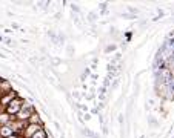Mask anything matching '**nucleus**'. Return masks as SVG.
<instances>
[{"mask_svg":"<svg viewBox=\"0 0 174 138\" xmlns=\"http://www.w3.org/2000/svg\"><path fill=\"white\" fill-rule=\"evenodd\" d=\"M23 101L25 100H22L20 97H17V98H14L9 104H6L5 106V112L8 113V115H11V117H14V115L22 109V104H23Z\"/></svg>","mask_w":174,"mask_h":138,"instance_id":"nucleus-1","label":"nucleus"},{"mask_svg":"<svg viewBox=\"0 0 174 138\" xmlns=\"http://www.w3.org/2000/svg\"><path fill=\"white\" fill-rule=\"evenodd\" d=\"M42 127L43 126H40V124H31V123H28L26 127H25V130H23V133H22V138H33L34 133L39 132Z\"/></svg>","mask_w":174,"mask_h":138,"instance_id":"nucleus-2","label":"nucleus"},{"mask_svg":"<svg viewBox=\"0 0 174 138\" xmlns=\"http://www.w3.org/2000/svg\"><path fill=\"white\" fill-rule=\"evenodd\" d=\"M14 98H17V94L12 90V92H9V94H6V95H3V97H0V104H2V106H6V104H9Z\"/></svg>","mask_w":174,"mask_h":138,"instance_id":"nucleus-3","label":"nucleus"},{"mask_svg":"<svg viewBox=\"0 0 174 138\" xmlns=\"http://www.w3.org/2000/svg\"><path fill=\"white\" fill-rule=\"evenodd\" d=\"M14 130L11 127V124H6V126H0V138H6L9 135H12Z\"/></svg>","mask_w":174,"mask_h":138,"instance_id":"nucleus-4","label":"nucleus"},{"mask_svg":"<svg viewBox=\"0 0 174 138\" xmlns=\"http://www.w3.org/2000/svg\"><path fill=\"white\" fill-rule=\"evenodd\" d=\"M28 123H31V124H40V126H43V123H42V120H40V117H39V113H37V112L31 113V117H30Z\"/></svg>","mask_w":174,"mask_h":138,"instance_id":"nucleus-5","label":"nucleus"},{"mask_svg":"<svg viewBox=\"0 0 174 138\" xmlns=\"http://www.w3.org/2000/svg\"><path fill=\"white\" fill-rule=\"evenodd\" d=\"M33 138H48V133H46V130H45V127H42V129H40L39 132H36Z\"/></svg>","mask_w":174,"mask_h":138,"instance_id":"nucleus-6","label":"nucleus"},{"mask_svg":"<svg viewBox=\"0 0 174 138\" xmlns=\"http://www.w3.org/2000/svg\"><path fill=\"white\" fill-rule=\"evenodd\" d=\"M6 138H22V135H19V133H12V135H9V136H6Z\"/></svg>","mask_w":174,"mask_h":138,"instance_id":"nucleus-7","label":"nucleus"},{"mask_svg":"<svg viewBox=\"0 0 174 138\" xmlns=\"http://www.w3.org/2000/svg\"><path fill=\"white\" fill-rule=\"evenodd\" d=\"M116 49V46L114 44H111V46H108V48H106V52H110V51H114Z\"/></svg>","mask_w":174,"mask_h":138,"instance_id":"nucleus-8","label":"nucleus"},{"mask_svg":"<svg viewBox=\"0 0 174 138\" xmlns=\"http://www.w3.org/2000/svg\"><path fill=\"white\" fill-rule=\"evenodd\" d=\"M94 20H96V14L91 12V14H89V21H94Z\"/></svg>","mask_w":174,"mask_h":138,"instance_id":"nucleus-9","label":"nucleus"},{"mask_svg":"<svg viewBox=\"0 0 174 138\" xmlns=\"http://www.w3.org/2000/svg\"><path fill=\"white\" fill-rule=\"evenodd\" d=\"M72 95L76 97V98H79V97H80V94H79V92H72Z\"/></svg>","mask_w":174,"mask_h":138,"instance_id":"nucleus-10","label":"nucleus"},{"mask_svg":"<svg viewBox=\"0 0 174 138\" xmlns=\"http://www.w3.org/2000/svg\"><path fill=\"white\" fill-rule=\"evenodd\" d=\"M117 84H119V80H116V81L113 83V87H117Z\"/></svg>","mask_w":174,"mask_h":138,"instance_id":"nucleus-11","label":"nucleus"},{"mask_svg":"<svg viewBox=\"0 0 174 138\" xmlns=\"http://www.w3.org/2000/svg\"><path fill=\"white\" fill-rule=\"evenodd\" d=\"M0 41H3V37L2 35H0Z\"/></svg>","mask_w":174,"mask_h":138,"instance_id":"nucleus-12","label":"nucleus"},{"mask_svg":"<svg viewBox=\"0 0 174 138\" xmlns=\"http://www.w3.org/2000/svg\"><path fill=\"white\" fill-rule=\"evenodd\" d=\"M2 81H3V78H0V83H2Z\"/></svg>","mask_w":174,"mask_h":138,"instance_id":"nucleus-13","label":"nucleus"}]
</instances>
